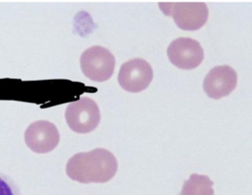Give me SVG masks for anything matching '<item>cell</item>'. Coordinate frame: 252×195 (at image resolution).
Instances as JSON below:
<instances>
[{"label":"cell","instance_id":"cell-1","mask_svg":"<svg viewBox=\"0 0 252 195\" xmlns=\"http://www.w3.org/2000/svg\"><path fill=\"white\" fill-rule=\"evenodd\" d=\"M117 168V161L112 153L97 148L71 157L66 164V172L70 179L80 183H104L113 177Z\"/></svg>","mask_w":252,"mask_h":195},{"label":"cell","instance_id":"cell-2","mask_svg":"<svg viewBox=\"0 0 252 195\" xmlns=\"http://www.w3.org/2000/svg\"><path fill=\"white\" fill-rule=\"evenodd\" d=\"M159 5L165 15L172 16L178 27L184 30H198L208 19V7L203 2H160Z\"/></svg>","mask_w":252,"mask_h":195},{"label":"cell","instance_id":"cell-3","mask_svg":"<svg viewBox=\"0 0 252 195\" xmlns=\"http://www.w3.org/2000/svg\"><path fill=\"white\" fill-rule=\"evenodd\" d=\"M65 117L71 130L79 133H86L97 127L100 114L99 108L93 99L82 97L67 105Z\"/></svg>","mask_w":252,"mask_h":195},{"label":"cell","instance_id":"cell-4","mask_svg":"<svg viewBox=\"0 0 252 195\" xmlns=\"http://www.w3.org/2000/svg\"><path fill=\"white\" fill-rule=\"evenodd\" d=\"M80 63L81 70L87 77L94 81L103 82L113 74L115 59L108 49L94 46L82 54Z\"/></svg>","mask_w":252,"mask_h":195},{"label":"cell","instance_id":"cell-5","mask_svg":"<svg viewBox=\"0 0 252 195\" xmlns=\"http://www.w3.org/2000/svg\"><path fill=\"white\" fill-rule=\"evenodd\" d=\"M153 77L151 65L141 58L131 59L121 66L118 81L125 90L137 93L147 88Z\"/></svg>","mask_w":252,"mask_h":195},{"label":"cell","instance_id":"cell-6","mask_svg":"<svg viewBox=\"0 0 252 195\" xmlns=\"http://www.w3.org/2000/svg\"><path fill=\"white\" fill-rule=\"evenodd\" d=\"M167 54L172 64L183 69L195 68L204 58L200 44L190 37H179L172 41L167 48Z\"/></svg>","mask_w":252,"mask_h":195},{"label":"cell","instance_id":"cell-7","mask_svg":"<svg viewBox=\"0 0 252 195\" xmlns=\"http://www.w3.org/2000/svg\"><path fill=\"white\" fill-rule=\"evenodd\" d=\"M237 81V73L233 68L227 65H219L206 75L203 87L209 97L217 99L229 95L235 89Z\"/></svg>","mask_w":252,"mask_h":195},{"label":"cell","instance_id":"cell-8","mask_svg":"<svg viewBox=\"0 0 252 195\" xmlns=\"http://www.w3.org/2000/svg\"><path fill=\"white\" fill-rule=\"evenodd\" d=\"M60 134L55 125L47 121L33 123L34 152L45 153L53 150L58 144Z\"/></svg>","mask_w":252,"mask_h":195},{"label":"cell","instance_id":"cell-9","mask_svg":"<svg viewBox=\"0 0 252 195\" xmlns=\"http://www.w3.org/2000/svg\"><path fill=\"white\" fill-rule=\"evenodd\" d=\"M213 185L207 175L192 174L185 181L180 195H214Z\"/></svg>","mask_w":252,"mask_h":195},{"label":"cell","instance_id":"cell-10","mask_svg":"<svg viewBox=\"0 0 252 195\" xmlns=\"http://www.w3.org/2000/svg\"><path fill=\"white\" fill-rule=\"evenodd\" d=\"M0 195H21L19 187L9 176L0 172Z\"/></svg>","mask_w":252,"mask_h":195}]
</instances>
